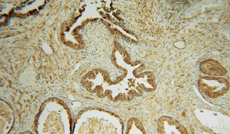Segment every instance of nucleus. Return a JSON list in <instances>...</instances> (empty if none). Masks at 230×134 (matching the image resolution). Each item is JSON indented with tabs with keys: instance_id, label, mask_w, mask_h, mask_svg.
Returning a JSON list of instances; mask_svg holds the SVG:
<instances>
[{
	"instance_id": "1",
	"label": "nucleus",
	"mask_w": 230,
	"mask_h": 134,
	"mask_svg": "<svg viewBox=\"0 0 230 134\" xmlns=\"http://www.w3.org/2000/svg\"><path fill=\"white\" fill-rule=\"evenodd\" d=\"M199 85L204 93L212 97L223 94L228 90L229 87L228 81L221 77H202L199 80Z\"/></svg>"
},
{
	"instance_id": "2",
	"label": "nucleus",
	"mask_w": 230,
	"mask_h": 134,
	"mask_svg": "<svg viewBox=\"0 0 230 134\" xmlns=\"http://www.w3.org/2000/svg\"><path fill=\"white\" fill-rule=\"evenodd\" d=\"M200 67L203 72L211 75H221L226 72L225 69L220 63L212 59H207L202 62Z\"/></svg>"
}]
</instances>
